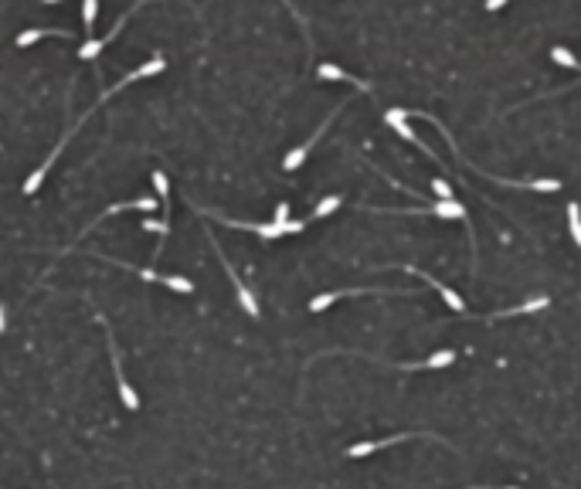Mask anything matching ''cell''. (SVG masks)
I'll return each mask as SVG.
<instances>
[{
  "mask_svg": "<svg viewBox=\"0 0 581 489\" xmlns=\"http://www.w3.org/2000/svg\"><path fill=\"white\" fill-rule=\"evenodd\" d=\"M503 4H506V0H486V11H500Z\"/></svg>",
  "mask_w": 581,
  "mask_h": 489,
  "instance_id": "26",
  "label": "cell"
},
{
  "mask_svg": "<svg viewBox=\"0 0 581 489\" xmlns=\"http://www.w3.org/2000/svg\"><path fill=\"white\" fill-rule=\"evenodd\" d=\"M208 242L214 244V255H218V259H221V265H225V272H228V279H231V286H235V292H238V303H242V309H245V313H248V316H255V320H259V303H255V296H252V292L245 289V282H242V279H238V272H235V269H231V265H228V259L221 255V244L214 242L211 235H208Z\"/></svg>",
  "mask_w": 581,
  "mask_h": 489,
  "instance_id": "3",
  "label": "cell"
},
{
  "mask_svg": "<svg viewBox=\"0 0 581 489\" xmlns=\"http://www.w3.org/2000/svg\"><path fill=\"white\" fill-rule=\"evenodd\" d=\"M330 119H334V116H330ZM330 119H326V122H323V126H320V129H316V136H309V139H306V143H299L296 150H289V153H286V160H282V167H286V170H299V167H303V160H306V156H309V150L316 146V139L323 136V129L330 126Z\"/></svg>",
  "mask_w": 581,
  "mask_h": 489,
  "instance_id": "5",
  "label": "cell"
},
{
  "mask_svg": "<svg viewBox=\"0 0 581 489\" xmlns=\"http://www.w3.org/2000/svg\"><path fill=\"white\" fill-rule=\"evenodd\" d=\"M408 116H415V109H388V112H384V122H388V126H391V129H395L405 143H418V136H415L412 129L405 126V119H408ZM418 146H422V143H418Z\"/></svg>",
  "mask_w": 581,
  "mask_h": 489,
  "instance_id": "6",
  "label": "cell"
},
{
  "mask_svg": "<svg viewBox=\"0 0 581 489\" xmlns=\"http://www.w3.org/2000/svg\"><path fill=\"white\" fill-rule=\"evenodd\" d=\"M364 289H343V292H323L316 299H309V313H323L326 306H334L336 299H343V296H361Z\"/></svg>",
  "mask_w": 581,
  "mask_h": 489,
  "instance_id": "12",
  "label": "cell"
},
{
  "mask_svg": "<svg viewBox=\"0 0 581 489\" xmlns=\"http://www.w3.org/2000/svg\"><path fill=\"white\" fill-rule=\"evenodd\" d=\"M303 231V221H286V235H299Z\"/></svg>",
  "mask_w": 581,
  "mask_h": 489,
  "instance_id": "25",
  "label": "cell"
},
{
  "mask_svg": "<svg viewBox=\"0 0 581 489\" xmlns=\"http://www.w3.org/2000/svg\"><path fill=\"white\" fill-rule=\"evenodd\" d=\"M99 323L106 326V340H109V353H112V374H116V387H119V397H122V404L129 408V412H137L139 408V397L137 391L129 387V381L122 377V367H119V350H116V336H112V326H109L106 316H99Z\"/></svg>",
  "mask_w": 581,
  "mask_h": 489,
  "instance_id": "1",
  "label": "cell"
},
{
  "mask_svg": "<svg viewBox=\"0 0 581 489\" xmlns=\"http://www.w3.org/2000/svg\"><path fill=\"white\" fill-rule=\"evenodd\" d=\"M119 211H153V198H137V200H122V204H112V208H106V211H102L99 217H95V221H92L89 228H95L102 217H112V214H119ZM89 228H85V231H89ZM85 231H82V235H85Z\"/></svg>",
  "mask_w": 581,
  "mask_h": 489,
  "instance_id": "9",
  "label": "cell"
},
{
  "mask_svg": "<svg viewBox=\"0 0 581 489\" xmlns=\"http://www.w3.org/2000/svg\"><path fill=\"white\" fill-rule=\"evenodd\" d=\"M95 14H99V0H82V24H85V31H92Z\"/></svg>",
  "mask_w": 581,
  "mask_h": 489,
  "instance_id": "21",
  "label": "cell"
},
{
  "mask_svg": "<svg viewBox=\"0 0 581 489\" xmlns=\"http://www.w3.org/2000/svg\"><path fill=\"white\" fill-rule=\"evenodd\" d=\"M143 4H146V0H133V7H129V11H126V14H122L119 21H116V28L109 31L106 38H89L85 45L78 48V58H85V61H95V58H99V55L106 51V45H109V41H112V38H116V34H119V31H122V24H126V21L133 17V11H137V7H143Z\"/></svg>",
  "mask_w": 581,
  "mask_h": 489,
  "instance_id": "2",
  "label": "cell"
},
{
  "mask_svg": "<svg viewBox=\"0 0 581 489\" xmlns=\"http://www.w3.org/2000/svg\"><path fill=\"white\" fill-rule=\"evenodd\" d=\"M550 299L548 296H537V299H531V303H523V306H513V309H506L503 316H520V313H537V309H548Z\"/></svg>",
  "mask_w": 581,
  "mask_h": 489,
  "instance_id": "18",
  "label": "cell"
},
{
  "mask_svg": "<svg viewBox=\"0 0 581 489\" xmlns=\"http://www.w3.org/2000/svg\"><path fill=\"white\" fill-rule=\"evenodd\" d=\"M432 214H435V217H445V221H469V217H466V208H462L456 198L439 200V204L432 208Z\"/></svg>",
  "mask_w": 581,
  "mask_h": 489,
  "instance_id": "11",
  "label": "cell"
},
{
  "mask_svg": "<svg viewBox=\"0 0 581 489\" xmlns=\"http://www.w3.org/2000/svg\"><path fill=\"white\" fill-rule=\"evenodd\" d=\"M401 269H405V272H412V275H422L425 282H432V286L439 289V296H442V299H445V306H449V309H456V313H462V309H466V303H462V296H459V292H452V289H449V286H442L439 279H432V275H428V272H422V269H415V265H401Z\"/></svg>",
  "mask_w": 581,
  "mask_h": 489,
  "instance_id": "4",
  "label": "cell"
},
{
  "mask_svg": "<svg viewBox=\"0 0 581 489\" xmlns=\"http://www.w3.org/2000/svg\"><path fill=\"white\" fill-rule=\"evenodd\" d=\"M567 228H571V238H575V244L581 248V208L571 200L567 204Z\"/></svg>",
  "mask_w": 581,
  "mask_h": 489,
  "instance_id": "17",
  "label": "cell"
},
{
  "mask_svg": "<svg viewBox=\"0 0 581 489\" xmlns=\"http://www.w3.org/2000/svg\"><path fill=\"white\" fill-rule=\"evenodd\" d=\"M153 187H156V194L164 200V217H170V183L164 177V170H153Z\"/></svg>",
  "mask_w": 581,
  "mask_h": 489,
  "instance_id": "15",
  "label": "cell"
},
{
  "mask_svg": "<svg viewBox=\"0 0 581 489\" xmlns=\"http://www.w3.org/2000/svg\"><path fill=\"white\" fill-rule=\"evenodd\" d=\"M452 360H456V353L452 350H435L428 360H422V364H408V367H412V370L415 367H422V370H439V367H449Z\"/></svg>",
  "mask_w": 581,
  "mask_h": 489,
  "instance_id": "14",
  "label": "cell"
},
{
  "mask_svg": "<svg viewBox=\"0 0 581 489\" xmlns=\"http://www.w3.org/2000/svg\"><path fill=\"white\" fill-rule=\"evenodd\" d=\"M340 204H343V200L336 198V194H330V198H323L320 204L313 208V217H316V221H320V217H330V214H334L336 208H340Z\"/></svg>",
  "mask_w": 581,
  "mask_h": 489,
  "instance_id": "19",
  "label": "cell"
},
{
  "mask_svg": "<svg viewBox=\"0 0 581 489\" xmlns=\"http://www.w3.org/2000/svg\"><path fill=\"white\" fill-rule=\"evenodd\" d=\"M432 190H435V198H439V200H452V198H456V190H452V187H449V181H442V177H435V181H432Z\"/></svg>",
  "mask_w": 581,
  "mask_h": 489,
  "instance_id": "22",
  "label": "cell"
},
{
  "mask_svg": "<svg viewBox=\"0 0 581 489\" xmlns=\"http://www.w3.org/2000/svg\"><path fill=\"white\" fill-rule=\"evenodd\" d=\"M527 190H537V194H558V190H561V181H550V177L527 181Z\"/></svg>",
  "mask_w": 581,
  "mask_h": 489,
  "instance_id": "20",
  "label": "cell"
},
{
  "mask_svg": "<svg viewBox=\"0 0 581 489\" xmlns=\"http://www.w3.org/2000/svg\"><path fill=\"white\" fill-rule=\"evenodd\" d=\"M405 439H412V431H405V435H388V439H381V442H357L347 448V456L351 458H367V456H374L378 448H384V445H391V442H405Z\"/></svg>",
  "mask_w": 581,
  "mask_h": 489,
  "instance_id": "8",
  "label": "cell"
},
{
  "mask_svg": "<svg viewBox=\"0 0 581 489\" xmlns=\"http://www.w3.org/2000/svg\"><path fill=\"white\" fill-rule=\"evenodd\" d=\"M143 228H146V231H156V235H160V238H167V231H170V221H153V217H146V221H143Z\"/></svg>",
  "mask_w": 581,
  "mask_h": 489,
  "instance_id": "23",
  "label": "cell"
},
{
  "mask_svg": "<svg viewBox=\"0 0 581 489\" xmlns=\"http://www.w3.org/2000/svg\"><path fill=\"white\" fill-rule=\"evenodd\" d=\"M503 489H517V486H503Z\"/></svg>",
  "mask_w": 581,
  "mask_h": 489,
  "instance_id": "28",
  "label": "cell"
},
{
  "mask_svg": "<svg viewBox=\"0 0 581 489\" xmlns=\"http://www.w3.org/2000/svg\"><path fill=\"white\" fill-rule=\"evenodd\" d=\"M72 38V31H58V28H28V31H21L17 34V48H28L34 45V41H41V38Z\"/></svg>",
  "mask_w": 581,
  "mask_h": 489,
  "instance_id": "10",
  "label": "cell"
},
{
  "mask_svg": "<svg viewBox=\"0 0 581 489\" xmlns=\"http://www.w3.org/2000/svg\"><path fill=\"white\" fill-rule=\"evenodd\" d=\"M139 275H143L146 282H164L167 289L183 292V296H191V292H194V282H191V279H183V275H160V272H153V269H143Z\"/></svg>",
  "mask_w": 581,
  "mask_h": 489,
  "instance_id": "7",
  "label": "cell"
},
{
  "mask_svg": "<svg viewBox=\"0 0 581 489\" xmlns=\"http://www.w3.org/2000/svg\"><path fill=\"white\" fill-rule=\"evenodd\" d=\"M316 75H320V78H330V82H353L357 89H367L364 82H357L353 75H347L343 68H336V65H330V61H323L320 68H316Z\"/></svg>",
  "mask_w": 581,
  "mask_h": 489,
  "instance_id": "13",
  "label": "cell"
},
{
  "mask_svg": "<svg viewBox=\"0 0 581 489\" xmlns=\"http://www.w3.org/2000/svg\"><path fill=\"white\" fill-rule=\"evenodd\" d=\"M41 4H61V0H41Z\"/></svg>",
  "mask_w": 581,
  "mask_h": 489,
  "instance_id": "27",
  "label": "cell"
},
{
  "mask_svg": "<svg viewBox=\"0 0 581 489\" xmlns=\"http://www.w3.org/2000/svg\"><path fill=\"white\" fill-rule=\"evenodd\" d=\"M272 221H275V225H286V221H289V204H286V200H282V204H279V208H275Z\"/></svg>",
  "mask_w": 581,
  "mask_h": 489,
  "instance_id": "24",
  "label": "cell"
},
{
  "mask_svg": "<svg viewBox=\"0 0 581 489\" xmlns=\"http://www.w3.org/2000/svg\"><path fill=\"white\" fill-rule=\"evenodd\" d=\"M550 61H554V65H565V68H578V72H581V61L575 58L567 48H561V45L550 48Z\"/></svg>",
  "mask_w": 581,
  "mask_h": 489,
  "instance_id": "16",
  "label": "cell"
}]
</instances>
